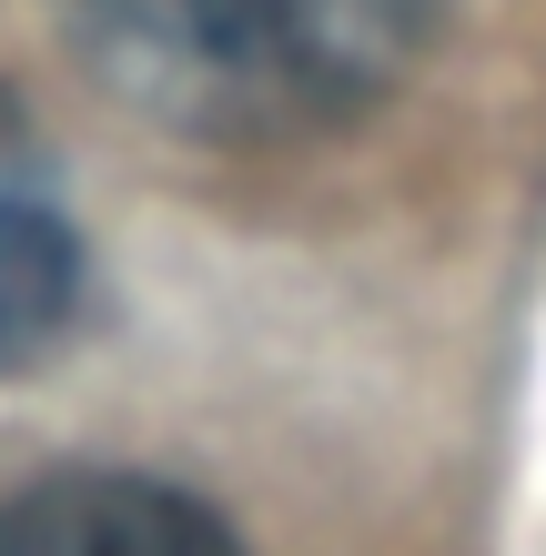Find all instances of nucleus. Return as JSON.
Segmentation results:
<instances>
[{"mask_svg": "<svg viewBox=\"0 0 546 556\" xmlns=\"http://www.w3.org/2000/svg\"><path fill=\"white\" fill-rule=\"evenodd\" d=\"M0 556H243L233 527L163 476H41L0 496Z\"/></svg>", "mask_w": 546, "mask_h": 556, "instance_id": "obj_2", "label": "nucleus"}, {"mask_svg": "<svg viewBox=\"0 0 546 556\" xmlns=\"http://www.w3.org/2000/svg\"><path fill=\"white\" fill-rule=\"evenodd\" d=\"M81 61L182 132H294L395 61L405 0H61Z\"/></svg>", "mask_w": 546, "mask_h": 556, "instance_id": "obj_1", "label": "nucleus"}, {"mask_svg": "<svg viewBox=\"0 0 546 556\" xmlns=\"http://www.w3.org/2000/svg\"><path fill=\"white\" fill-rule=\"evenodd\" d=\"M72 293H81V243L61 223V192L0 122V375H21L72 324Z\"/></svg>", "mask_w": 546, "mask_h": 556, "instance_id": "obj_3", "label": "nucleus"}]
</instances>
